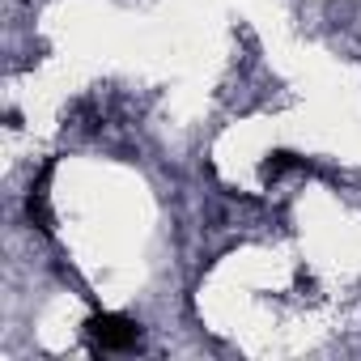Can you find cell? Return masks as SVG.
Instances as JSON below:
<instances>
[{
  "mask_svg": "<svg viewBox=\"0 0 361 361\" xmlns=\"http://www.w3.org/2000/svg\"><path fill=\"white\" fill-rule=\"evenodd\" d=\"M85 331L94 340V348H102V353H123V348H132L140 340V327L132 319H123V314H94L85 323Z\"/></svg>",
  "mask_w": 361,
  "mask_h": 361,
  "instance_id": "obj_1",
  "label": "cell"
},
{
  "mask_svg": "<svg viewBox=\"0 0 361 361\" xmlns=\"http://www.w3.org/2000/svg\"><path fill=\"white\" fill-rule=\"evenodd\" d=\"M51 161L39 170V178H35V188H30V196H26V217H30V226L35 230H43V234H56V217H51V200H47V183H51Z\"/></svg>",
  "mask_w": 361,
  "mask_h": 361,
  "instance_id": "obj_2",
  "label": "cell"
},
{
  "mask_svg": "<svg viewBox=\"0 0 361 361\" xmlns=\"http://www.w3.org/2000/svg\"><path fill=\"white\" fill-rule=\"evenodd\" d=\"M285 170H306V157H298V153H289V149H272V153L264 157V166H259V178H264V183H276Z\"/></svg>",
  "mask_w": 361,
  "mask_h": 361,
  "instance_id": "obj_3",
  "label": "cell"
}]
</instances>
